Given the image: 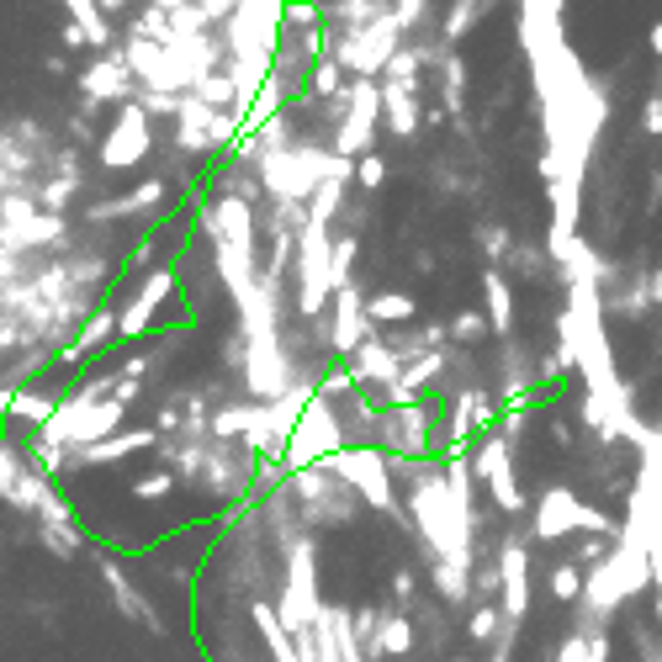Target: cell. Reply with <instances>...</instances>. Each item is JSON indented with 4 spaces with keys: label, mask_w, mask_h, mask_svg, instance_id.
I'll list each match as a JSON object with an SVG mask.
<instances>
[{
    "label": "cell",
    "mask_w": 662,
    "mask_h": 662,
    "mask_svg": "<svg viewBox=\"0 0 662 662\" xmlns=\"http://www.w3.org/2000/svg\"><path fill=\"white\" fill-rule=\"evenodd\" d=\"M282 22H287V0H239L228 27H223V48H228V80L239 90V107L260 101V90L276 70V48H282Z\"/></svg>",
    "instance_id": "obj_1"
},
{
    "label": "cell",
    "mask_w": 662,
    "mask_h": 662,
    "mask_svg": "<svg viewBox=\"0 0 662 662\" xmlns=\"http://www.w3.org/2000/svg\"><path fill=\"white\" fill-rule=\"evenodd\" d=\"M329 260H334V234L318 228V223H302L297 228V249H291V308L308 324L329 318V302H334Z\"/></svg>",
    "instance_id": "obj_2"
},
{
    "label": "cell",
    "mask_w": 662,
    "mask_h": 662,
    "mask_svg": "<svg viewBox=\"0 0 662 662\" xmlns=\"http://www.w3.org/2000/svg\"><path fill=\"white\" fill-rule=\"evenodd\" d=\"M536 540H562V536H610L621 540V525L604 514V509H594V503H583L578 488H567V483H551V488H540L536 498Z\"/></svg>",
    "instance_id": "obj_3"
},
{
    "label": "cell",
    "mask_w": 662,
    "mask_h": 662,
    "mask_svg": "<svg viewBox=\"0 0 662 662\" xmlns=\"http://www.w3.org/2000/svg\"><path fill=\"white\" fill-rule=\"evenodd\" d=\"M324 604H329V599L318 594V540L302 536L287 551V573H282V599H276V610H282V625H287L291 636H302V630L318 625Z\"/></svg>",
    "instance_id": "obj_4"
},
{
    "label": "cell",
    "mask_w": 662,
    "mask_h": 662,
    "mask_svg": "<svg viewBox=\"0 0 662 662\" xmlns=\"http://www.w3.org/2000/svg\"><path fill=\"white\" fill-rule=\"evenodd\" d=\"M324 466H329L334 477L361 498L366 509H376V514H403L398 488H392V455H387V451H376V446H355V451L329 455Z\"/></svg>",
    "instance_id": "obj_5"
},
{
    "label": "cell",
    "mask_w": 662,
    "mask_h": 662,
    "mask_svg": "<svg viewBox=\"0 0 662 662\" xmlns=\"http://www.w3.org/2000/svg\"><path fill=\"white\" fill-rule=\"evenodd\" d=\"M440 409L446 403H435V398H424L414 409H382V419H376V451H387L392 461H429L440 451L435 446V424H429Z\"/></svg>",
    "instance_id": "obj_6"
},
{
    "label": "cell",
    "mask_w": 662,
    "mask_h": 662,
    "mask_svg": "<svg viewBox=\"0 0 662 662\" xmlns=\"http://www.w3.org/2000/svg\"><path fill=\"white\" fill-rule=\"evenodd\" d=\"M291 498H297V509H302V525L308 530H324V525H345L350 514H355V503L361 498L350 494L339 477H334L329 466H308V472H291L287 477Z\"/></svg>",
    "instance_id": "obj_7"
},
{
    "label": "cell",
    "mask_w": 662,
    "mask_h": 662,
    "mask_svg": "<svg viewBox=\"0 0 662 662\" xmlns=\"http://www.w3.org/2000/svg\"><path fill=\"white\" fill-rule=\"evenodd\" d=\"M339 451H350V446H345V429H339V414H334V403L313 398L308 414L297 419V429H291V446H287V455H282V466H287V477H291V472L324 466V461Z\"/></svg>",
    "instance_id": "obj_8"
},
{
    "label": "cell",
    "mask_w": 662,
    "mask_h": 662,
    "mask_svg": "<svg viewBox=\"0 0 662 662\" xmlns=\"http://www.w3.org/2000/svg\"><path fill=\"white\" fill-rule=\"evenodd\" d=\"M149 154H154V117H149V112L138 107V96H133L127 107H117L112 127L101 133L96 160H101V170H138Z\"/></svg>",
    "instance_id": "obj_9"
},
{
    "label": "cell",
    "mask_w": 662,
    "mask_h": 662,
    "mask_svg": "<svg viewBox=\"0 0 662 662\" xmlns=\"http://www.w3.org/2000/svg\"><path fill=\"white\" fill-rule=\"evenodd\" d=\"M503 419L498 409L494 387H455L451 398H446V429H440V455L446 451H466L477 435H494V424Z\"/></svg>",
    "instance_id": "obj_10"
},
{
    "label": "cell",
    "mask_w": 662,
    "mask_h": 662,
    "mask_svg": "<svg viewBox=\"0 0 662 662\" xmlns=\"http://www.w3.org/2000/svg\"><path fill=\"white\" fill-rule=\"evenodd\" d=\"M75 85H80V117H96L107 107H127L138 96V80H133V70H127V59H123V42L112 53H101L96 64H85L80 75H75Z\"/></svg>",
    "instance_id": "obj_11"
},
{
    "label": "cell",
    "mask_w": 662,
    "mask_h": 662,
    "mask_svg": "<svg viewBox=\"0 0 662 662\" xmlns=\"http://www.w3.org/2000/svg\"><path fill=\"white\" fill-rule=\"evenodd\" d=\"M472 477L488 483L498 514H520V509H525V488H520V472H514V446H509L498 429L477 440V451H472Z\"/></svg>",
    "instance_id": "obj_12"
},
{
    "label": "cell",
    "mask_w": 662,
    "mask_h": 662,
    "mask_svg": "<svg viewBox=\"0 0 662 662\" xmlns=\"http://www.w3.org/2000/svg\"><path fill=\"white\" fill-rule=\"evenodd\" d=\"M202 234H208V245H228V249H245L254 254L260 245V223H254V208L239 202V197H228V191H212V202H202Z\"/></svg>",
    "instance_id": "obj_13"
},
{
    "label": "cell",
    "mask_w": 662,
    "mask_h": 662,
    "mask_svg": "<svg viewBox=\"0 0 662 662\" xmlns=\"http://www.w3.org/2000/svg\"><path fill=\"white\" fill-rule=\"evenodd\" d=\"M366 339H376L372 318H366V291H361V282H350V287L334 291L329 302V355L334 361H350Z\"/></svg>",
    "instance_id": "obj_14"
},
{
    "label": "cell",
    "mask_w": 662,
    "mask_h": 662,
    "mask_svg": "<svg viewBox=\"0 0 662 662\" xmlns=\"http://www.w3.org/2000/svg\"><path fill=\"white\" fill-rule=\"evenodd\" d=\"M498 583H503V625H525L530 615V551L520 536H503L498 540Z\"/></svg>",
    "instance_id": "obj_15"
},
{
    "label": "cell",
    "mask_w": 662,
    "mask_h": 662,
    "mask_svg": "<svg viewBox=\"0 0 662 662\" xmlns=\"http://www.w3.org/2000/svg\"><path fill=\"white\" fill-rule=\"evenodd\" d=\"M170 291H175V271H170V265H154V271L143 276V287L127 297V308H117V334H123V339H143V334L154 329V313L170 302Z\"/></svg>",
    "instance_id": "obj_16"
},
{
    "label": "cell",
    "mask_w": 662,
    "mask_h": 662,
    "mask_svg": "<svg viewBox=\"0 0 662 662\" xmlns=\"http://www.w3.org/2000/svg\"><path fill=\"white\" fill-rule=\"evenodd\" d=\"M38 540L59 557V562H70V557H80L85 551V536H80V525H75V514H70V498L59 494V488H48L38 503Z\"/></svg>",
    "instance_id": "obj_17"
},
{
    "label": "cell",
    "mask_w": 662,
    "mask_h": 662,
    "mask_svg": "<svg viewBox=\"0 0 662 662\" xmlns=\"http://www.w3.org/2000/svg\"><path fill=\"white\" fill-rule=\"evenodd\" d=\"M96 567H101V583H107V594H112V604H117V615H123V621H138V625H149L154 636H165L170 625L160 621V610L138 594V583L127 578L112 557H96Z\"/></svg>",
    "instance_id": "obj_18"
},
{
    "label": "cell",
    "mask_w": 662,
    "mask_h": 662,
    "mask_svg": "<svg viewBox=\"0 0 662 662\" xmlns=\"http://www.w3.org/2000/svg\"><path fill=\"white\" fill-rule=\"evenodd\" d=\"M143 451H160V429L143 424V429H123L90 451H70V472H85V466H112V461H127V455H143Z\"/></svg>",
    "instance_id": "obj_19"
},
{
    "label": "cell",
    "mask_w": 662,
    "mask_h": 662,
    "mask_svg": "<svg viewBox=\"0 0 662 662\" xmlns=\"http://www.w3.org/2000/svg\"><path fill=\"white\" fill-rule=\"evenodd\" d=\"M170 202V186L154 175V180H143V186H133L123 197H107V202H90L85 217L90 223H112V217H143V212H160Z\"/></svg>",
    "instance_id": "obj_20"
},
{
    "label": "cell",
    "mask_w": 662,
    "mask_h": 662,
    "mask_svg": "<svg viewBox=\"0 0 662 662\" xmlns=\"http://www.w3.org/2000/svg\"><path fill=\"white\" fill-rule=\"evenodd\" d=\"M382 127H392V138H414L419 127H424L419 85H409V80H382Z\"/></svg>",
    "instance_id": "obj_21"
},
{
    "label": "cell",
    "mask_w": 662,
    "mask_h": 662,
    "mask_svg": "<svg viewBox=\"0 0 662 662\" xmlns=\"http://www.w3.org/2000/svg\"><path fill=\"white\" fill-rule=\"evenodd\" d=\"M223 112H208L197 96H186V107H180V117H175V149L186 154V160H208L217 154L212 149V123H217Z\"/></svg>",
    "instance_id": "obj_22"
},
{
    "label": "cell",
    "mask_w": 662,
    "mask_h": 662,
    "mask_svg": "<svg viewBox=\"0 0 662 662\" xmlns=\"http://www.w3.org/2000/svg\"><path fill=\"white\" fill-rule=\"evenodd\" d=\"M112 339H117V308H96V313L80 324V334L59 350V366H64V372H75V366H85V355H90V350H101V345H112Z\"/></svg>",
    "instance_id": "obj_23"
},
{
    "label": "cell",
    "mask_w": 662,
    "mask_h": 662,
    "mask_svg": "<svg viewBox=\"0 0 662 662\" xmlns=\"http://www.w3.org/2000/svg\"><path fill=\"white\" fill-rule=\"evenodd\" d=\"M249 625H254V630H260V641L271 647V662H302V658H297V636L282 625V610H276L265 594H254V599H249Z\"/></svg>",
    "instance_id": "obj_24"
},
{
    "label": "cell",
    "mask_w": 662,
    "mask_h": 662,
    "mask_svg": "<svg viewBox=\"0 0 662 662\" xmlns=\"http://www.w3.org/2000/svg\"><path fill=\"white\" fill-rule=\"evenodd\" d=\"M366 318H372V329L392 334V329H409L419 318V302L409 297V291H376V297H366Z\"/></svg>",
    "instance_id": "obj_25"
},
{
    "label": "cell",
    "mask_w": 662,
    "mask_h": 662,
    "mask_svg": "<svg viewBox=\"0 0 662 662\" xmlns=\"http://www.w3.org/2000/svg\"><path fill=\"white\" fill-rule=\"evenodd\" d=\"M483 297H488V329L494 334H514V287H509V276L498 271V265H488L483 271Z\"/></svg>",
    "instance_id": "obj_26"
},
{
    "label": "cell",
    "mask_w": 662,
    "mask_h": 662,
    "mask_svg": "<svg viewBox=\"0 0 662 662\" xmlns=\"http://www.w3.org/2000/svg\"><path fill=\"white\" fill-rule=\"evenodd\" d=\"M70 16L80 22L85 48H96V53H112V48L123 42V33L107 22V11H101V5H90V0H70Z\"/></svg>",
    "instance_id": "obj_27"
},
{
    "label": "cell",
    "mask_w": 662,
    "mask_h": 662,
    "mask_svg": "<svg viewBox=\"0 0 662 662\" xmlns=\"http://www.w3.org/2000/svg\"><path fill=\"white\" fill-rule=\"evenodd\" d=\"M414 652V621L403 610H382V630H376V658L372 662H387V658H409Z\"/></svg>",
    "instance_id": "obj_28"
},
{
    "label": "cell",
    "mask_w": 662,
    "mask_h": 662,
    "mask_svg": "<svg viewBox=\"0 0 662 662\" xmlns=\"http://www.w3.org/2000/svg\"><path fill=\"white\" fill-rule=\"evenodd\" d=\"M446 372H451V355H446V350H435V355H419V361H409V366H403V387H409L414 398H424L429 387L440 392V387H446Z\"/></svg>",
    "instance_id": "obj_29"
},
{
    "label": "cell",
    "mask_w": 662,
    "mask_h": 662,
    "mask_svg": "<svg viewBox=\"0 0 662 662\" xmlns=\"http://www.w3.org/2000/svg\"><path fill=\"white\" fill-rule=\"evenodd\" d=\"M509 265H514V271H520V282H530V287H546V282L557 276V265H551L546 245H525V239H514V254H509Z\"/></svg>",
    "instance_id": "obj_30"
},
{
    "label": "cell",
    "mask_w": 662,
    "mask_h": 662,
    "mask_svg": "<svg viewBox=\"0 0 662 662\" xmlns=\"http://www.w3.org/2000/svg\"><path fill=\"white\" fill-rule=\"evenodd\" d=\"M429 578H435V594L446 604H466L472 599V562H435Z\"/></svg>",
    "instance_id": "obj_31"
},
{
    "label": "cell",
    "mask_w": 662,
    "mask_h": 662,
    "mask_svg": "<svg viewBox=\"0 0 662 662\" xmlns=\"http://www.w3.org/2000/svg\"><path fill=\"white\" fill-rule=\"evenodd\" d=\"M27 472H33L27 451H22V446H11V440H0V503H16L22 483H27Z\"/></svg>",
    "instance_id": "obj_32"
},
{
    "label": "cell",
    "mask_w": 662,
    "mask_h": 662,
    "mask_svg": "<svg viewBox=\"0 0 662 662\" xmlns=\"http://www.w3.org/2000/svg\"><path fill=\"white\" fill-rule=\"evenodd\" d=\"M345 90H350V75H345L334 59H318V64H313V75H308V96L324 107V101H339Z\"/></svg>",
    "instance_id": "obj_33"
},
{
    "label": "cell",
    "mask_w": 662,
    "mask_h": 662,
    "mask_svg": "<svg viewBox=\"0 0 662 662\" xmlns=\"http://www.w3.org/2000/svg\"><path fill=\"white\" fill-rule=\"evenodd\" d=\"M483 16H488V5H477V0H455L451 11H446V22H440V42H446V48H455V42L466 38V33H472Z\"/></svg>",
    "instance_id": "obj_34"
},
{
    "label": "cell",
    "mask_w": 662,
    "mask_h": 662,
    "mask_svg": "<svg viewBox=\"0 0 662 662\" xmlns=\"http://www.w3.org/2000/svg\"><path fill=\"white\" fill-rule=\"evenodd\" d=\"M387 5L382 0H334V5H324V16H329V27H366V22H376Z\"/></svg>",
    "instance_id": "obj_35"
},
{
    "label": "cell",
    "mask_w": 662,
    "mask_h": 662,
    "mask_svg": "<svg viewBox=\"0 0 662 662\" xmlns=\"http://www.w3.org/2000/svg\"><path fill=\"white\" fill-rule=\"evenodd\" d=\"M350 208V186H339V180H329V186H318L313 191V202H308V223H318V228H329L339 212Z\"/></svg>",
    "instance_id": "obj_36"
},
{
    "label": "cell",
    "mask_w": 662,
    "mask_h": 662,
    "mask_svg": "<svg viewBox=\"0 0 662 662\" xmlns=\"http://www.w3.org/2000/svg\"><path fill=\"white\" fill-rule=\"evenodd\" d=\"M583 578H588V573H583L578 562H557V567L546 573V588H551V599H557V604H578V599H583Z\"/></svg>",
    "instance_id": "obj_37"
},
{
    "label": "cell",
    "mask_w": 662,
    "mask_h": 662,
    "mask_svg": "<svg viewBox=\"0 0 662 662\" xmlns=\"http://www.w3.org/2000/svg\"><path fill=\"white\" fill-rule=\"evenodd\" d=\"M652 308V291H647V276H636L625 291H615V297H604V313H615V318H641Z\"/></svg>",
    "instance_id": "obj_38"
},
{
    "label": "cell",
    "mask_w": 662,
    "mask_h": 662,
    "mask_svg": "<svg viewBox=\"0 0 662 662\" xmlns=\"http://www.w3.org/2000/svg\"><path fill=\"white\" fill-rule=\"evenodd\" d=\"M461 630H466L472 641H488V647H494L498 630H503V610H498V604H472L466 621H461Z\"/></svg>",
    "instance_id": "obj_39"
},
{
    "label": "cell",
    "mask_w": 662,
    "mask_h": 662,
    "mask_svg": "<svg viewBox=\"0 0 662 662\" xmlns=\"http://www.w3.org/2000/svg\"><path fill=\"white\" fill-rule=\"evenodd\" d=\"M355 254H361V234H339V239H334V260H329L334 291L355 282V276H350V271H355Z\"/></svg>",
    "instance_id": "obj_40"
},
{
    "label": "cell",
    "mask_w": 662,
    "mask_h": 662,
    "mask_svg": "<svg viewBox=\"0 0 662 662\" xmlns=\"http://www.w3.org/2000/svg\"><path fill=\"white\" fill-rule=\"evenodd\" d=\"M488 313H477V308H461L451 318V339H461V345H483L488 339Z\"/></svg>",
    "instance_id": "obj_41"
},
{
    "label": "cell",
    "mask_w": 662,
    "mask_h": 662,
    "mask_svg": "<svg viewBox=\"0 0 662 662\" xmlns=\"http://www.w3.org/2000/svg\"><path fill=\"white\" fill-rule=\"evenodd\" d=\"M175 488H180V477L160 466V472H149V477H138V483H133V498H138V503H160V498H170Z\"/></svg>",
    "instance_id": "obj_42"
},
{
    "label": "cell",
    "mask_w": 662,
    "mask_h": 662,
    "mask_svg": "<svg viewBox=\"0 0 662 662\" xmlns=\"http://www.w3.org/2000/svg\"><path fill=\"white\" fill-rule=\"evenodd\" d=\"M477 245H483L488 260H509V254H514V239H509L503 223H477Z\"/></svg>",
    "instance_id": "obj_43"
},
{
    "label": "cell",
    "mask_w": 662,
    "mask_h": 662,
    "mask_svg": "<svg viewBox=\"0 0 662 662\" xmlns=\"http://www.w3.org/2000/svg\"><path fill=\"white\" fill-rule=\"evenodd\" d=\"M382 186H387V160H382V154H366V160L355 165V191L372 197V191H382Z\"/></svg>",
    "instance_id": "obj_44"
},
{
    "label": "cell",
    "mask_w": 662,
    "mask_h": 662,
    "mask_svg": "<svg viewBox=\"0 0 662 662\" xmlns=\"http://www.w3.org/2000/svg\"><path fill=\"white\" fill-rule=\"evenodd\" d=\"M424 16H429V5H424V0H398V5H392V22H398V33H403V38H414L419 27H424Z\"/></svg>",
    "instance_id": "obj_45"
},
{
    "label": "cell",
    "mask_w": 662,
    "mask_h": 662,
    "mask_svg": "<svg viewBox=\"0 0 662 662\" xmlns=\"http://www.w3.org/2000/svg\"><path fill=\"white\" fill-rule=\"evenodd\" d=\"M160 245H165V239H143V245L133 249V254H127V271H133V276H138V271L149 276V265H154V254H160Z\"/></svg>",
    "instance_id": "obj_46"
},
{
    "label": "cell",
    "mask_w": 662,
    "mask_h": 662,
    "mask_svg": "<svg viewBox=\"0 0 662 662\" xmlns=\"http://www.w3.org/2000/svg\"><path fill=\"white\" fill-rule=\"evenodd\" d=\"M641 127H647L652 138H662V96H647V107H641Z\"/></svg>",
    "instance_id": "obj_47"
},
{
    "label": "cell",
    "mask_w": 662,
    "mask_h": 662,
    "mask_svg": "<svg viewBox=\"0 0 662 662\" xmlns=\"http://www.w3.org/2000/svg\"><path fill=\"white\" fill-rule=\"evenodd\" d=\"M583 647H588V662H610V636H583Z\"/></svg>",
    "instance_id": "obj_48"
},
{
    "label": "cell",
    "mask_w": 662,
    "mask_h": 662,
    "mask_svg": "<svg viewBox=\"0 0 662 662\" xmlns=\"http://www.w3.org/2000/svg\"><path fill=\"white\" fill-rule=\"evenodd\" d=\"M392 594H398V604H409L414 599V573H392Z\"/></svg>",
    "instance_id": "obj_49"
},
{
    "label": "cell",
    "mask_w": 662,
    "mask_h": 662,
    "mask_svg": "<svg viewBox=\"0 0 662 662\" xmlns=\"http://www.w3.org/2000/svg\"><path fill=\"white\" fill-rule=\"evenodd\" d=\"M546 429H551V440H557V446H562V451H567V446H573V424H567V419H551V424H546Z\"/></svg>",
    "instance_id": "obj_50"
},
{
    "label": "cell",
    "mask_w": 662,
    "mask_h": 662,
    "mask_svg": "<svg viewBox=\"0 0 662 662\" xmlns=\"http://www.w3.org/2000/svg\"><path fill=\"white\" fill-rule=\"evenodd\" d=\"M59 38L70 42V48H85V33H80V22H64V27H59Z\"/></svg>",
    "instance_id": "obj_51"
},
{
    "label": "cell",
    "mask_w": 662,
    "mask_h": 662,
    "mask_svg": "<svg viewBox=\"0 0 662 662\" xmlns=\"http://www.w3.org/2000/svg\"><path fill=\"white\" fill-rule=\"evenodd\" d=\"M662 208V170L652 175V197H647V212H658Z\"/></svg>",
    "instance_id": "obj_52"
},
{
    "label": "cell",
    "mask_w": 662,
    "mask_h": 662,
    "mask_svg": "<svg viewBox=\"0 0 662 662\" xmlns=\"http://www.w3.org/2000/svg\"><path fill=\"white\" fill-rule=\"evenodd\" d=\"M647 291H652V308H658V302H662V265L647 276Z\"/></svg>",
    "instance_id": "obj_53"
},
{
    "label": "cell",
    "mask_w": 662,
    "mask_h": 662,
    "mask_svg": "<svg viewBox=\"0 0 662 662\" xmlns=\"http://www.w3.org/2000/svg\"><path fill=\"white\" fill-rule=\"evenodd\" d=\"M647 42H652V53H658V59H662V22H658V27H652V38H647Z\"/></svg>",
    "instance_id": "obj_54"
},
{
    "label": "cell",
    "mask_w": 662,
    "mask_h": 662,
    "mask_svg": "<svg viewBox=\"0 0 662 662\" xmlns=\"http://www.w3.org/2000/svg\"><path fill=\"white\" fill-rule=\"evenodd\" d=\"M451 662H472V658H451Z\"/></svg>",
    "instance_id": "obj_55"
},
{
    "label": "cell",
    "mask_w": 662,
    "mask_h": 662,
    "mask_svg": "<svg viewBox=\"0 0 662 662\" xmlns=\"http://www.w3.org/2000/svg\"><path fill=\"white\" fill-rule=\"evenodd\" d=\"M350 662H366V658H350Z\"/></svg>",
    "instance_id": "obj_56"
},
{
    "label": "cell",
    "mask_w": 662,
    "mask_h": 662,
    "mask_svg": "<svg viewBox=\"0 0 662 662\" xmlns=\"http://www.w3.org/2000/svg\"><path fill=\"white\" fill-rule=\"evenodd\" d=\"M228 662H239V658H228Z\"/></svg>",
    "instance_id": "obj_57"
}]
</instances>
